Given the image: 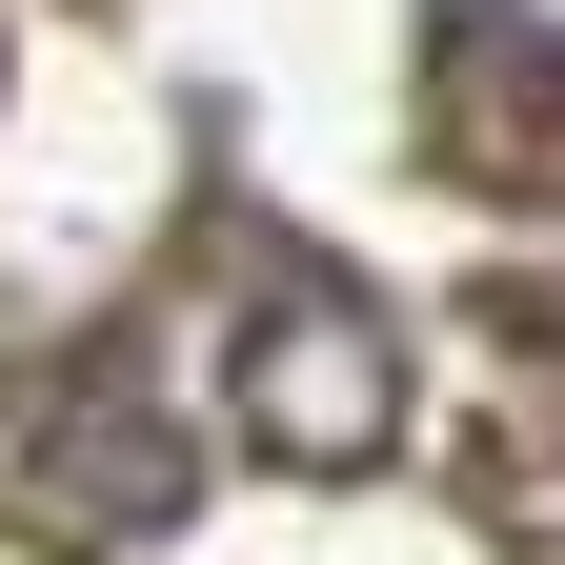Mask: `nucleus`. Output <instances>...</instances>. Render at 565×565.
<instances>
[{"label":"nucleus","mask_w":565,"mask_h":565,"mask_svg":"<svg viewBox=\"0 0 565 565\" xmlns=\"http://www.w3.org/2000/svg\"><path fill=\"white\" fill-rule=\"evenodd\" d=\"M243 424L282 465H364L384 424H404V364H384V323L343 303V282H282V303L243 323Z\"/></svg>","instance_id":"f257e3e1"}]
</instances>
